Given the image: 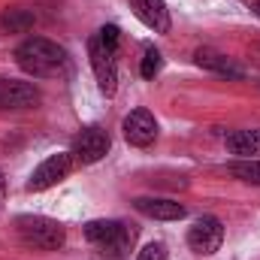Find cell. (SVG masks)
Returning <instances> with one entry per match:
<instances>
[{
	"label": "cell",
	"mask_w": 260,
	"mask_h": 260,
	"mask_svg": "<svg viewBox=\"0 0 260 260\" xmlns=\"http://www.w3.org/2000/svg\"><path fill=\"white\" fill-rule=\"evenodd\" d=\"M3 200H6V179H3V173H0V206H3Z\"/></svg>",
	"instance_id": "obj_20"
},
{
	"label": "cell",
	"mask_w": 260,
	"mask_h": 260,
	"mask_svg": "<svg viewBox=\"0 0 260 260\" xmlns=\"http://www.w3.org/2000/svg\"><path fill=\"white\" fill-rule=\"evenodd\" d=\"M230 173L245 185H260V160H236L230 164Z\"/></svg>",
	"instance_id": "obj_16"
},
{
	"label": "cell",
	"mask_w": 260,
	"mask_h": 260,
	"mask_svg": "<svg viewBox=\"0 0 260 260\" xmlns=\"http://www.w3.org/2000/svg\"><path fill=\"white\" fill-rule=\"evenodd\" d=\"M0 97H3V109H30L40 103V91L30 82H0Z\"/></svg>",
	"instance_id": "obj_10"
},
{
	"label": "cell",
	"mask_w": 260,
	"mask_h": 260,
	"mask_svg": "<svg viewBox=\"0 0 260 260\" xmlns=\"http://www.w3.org/2000/svg\"><path fill=\"white\" fill-rule=\"evenodd\" d=\"M197 64L203 67V70H212V73H218V76L242 79V70L233 64L227 55H221V52H215V49H200V52H197Z\"/></svg>",
	"instance_id": "obj_11"
},
{
	"label": "cell",
	"mask_w": 260,
	"mask_h": 260,
	"mask_svg": "<svg viewBox=\"0 0 260 260\" xmlns=\"http://www.w3.org/2000/svg\"><path fill=\"white\" fill-rule=\"evenodd\" d=\"M0 109H3V97H0Z\"/></svg>",
	"instance_id": "obj_22"
},
{
	"label": "cell",
	"mask_w": 260,
	"mask_h": 260,
	"mask_svg": "<svg viewBox=\"0 0 260 260\" xmlns=\"http://www.w3.org/2000/svg\"><path fill=\"white\" fill-rule=\"evenodd\" d=\"M73 170V154H52L46 157L27 179V191H49L58 182H64Z\"/></svg>",
	"instance_id": "obj_5"
},
{
	"label": "cell",
	"mask_w": 260,
	"mask_h": 260,
	"mask_svg": "<svg viewBox=\"0 0 260 260\" xmlns=\"http://www.w3.org/2000/svg\"><path fill=\"white\" fill-rule=\"evenodd\" d=\"M97 37H100V43H103L106 49L118 52V40H121V30H118L115 24H103V27L97 30Z\"/></svg>",
	"instance_id": "obj_18"
},
{
	"label": "cell",
	"mask_w": 260,
	"mask_h": 260,
	"mask_svg": "<svg viewBox=\"0 0 260 260\" xmlns=\"http://www.w3.org/2000/svg\"><path fill=\"white\" fill-rule=\"evenodd\" d=\"M133 206L145 218H157V221H179V218H185V206L176 203V200H164V197H136Z\"/></svg>",
	"instance_id": "obj_9"
},
{
	"label": "cell",
	"mask_w": 260,
	"mask_h": 260,
	"mask_svg": "<svg viewBox=\"0 0 260 260\" xmlns=\"http://www.w3.org/2000/svg\"><path fill=\"white\" fill-rule=\"evenodd\" d=\"M121 227H124L121 221H91V224H85V239H88L91 245L103 248V245H109V242L118 236Z\"/></svg>",
	"instance_id": "obj_13"
},
{
	"label": "cell",
	"mask_w": 260,
	"mask_h": 260,
	"mask_svg": "<svg viewBox=\"0 0 260 260\" xmlns=\"http://www.w3.org/2000/svg\"><path fill=\"white\" fill-rule=\"evenodd\" d=\"M15 230H18L24 245L40 248V251H58L67 239L64 224L55 218H46V215H18Z\"/></svg>",
	"instance_id": "obj_2"
},
{
	"label": "cell",
	"mask_w": 260,
	"mask_h": 260,
	"mask_svg": "<svg viewBox=\"0 0 260 260\" xmlns=\"http://www.w3.org/2000/svg\"><path fill=\"white\" fill-rule=\"evenodd\" d=\"M15 64L34 79H55V76L67 73L70 58L58 43H52L46 37H27L15 49Z\"/></svg>",
	"instance_id": "obj_1"
},
{
	"label": "cell",
	"mask_w": 260,
	"mask_h": 260,
	"mask_svg": "<svg viewBox=\"0 0 260 260\" xmlns=\"http://www.w3.org/2000/svg\"><path fill=\"white\" fill-rule=\"evenodd\" d=\"M221 242H224V224L215 215H203L188 230V245L197 254H215L221 248Z\"/></svg>",
	"instance_id": "obj_6"
},
{
	"label": "cell",
	"mask_w": 260,
	"mask_h": 260,
	"mask_svg": "<svg viewBox=\"0 0 260 260\" xmlns=\"http://www.w3.org/2000/svg\"><path fill=\"white\" fill-rule=\"evenodd\" d=\"M160 67H164V58H160V52H157V49H145V55H142V64H139V73H142V79H154V76L160 73Z\"/></svg>",
	"instance_id": "obj_17"
},
{
	"label": "cell",
	"mask_w": 260,
	"mask_h": 260,
	"mask_svg": "<svg viewBox=\"0 0 260 260\" xmlns=\"http://www.w3.org/2000/svg\"><path fill=\"white\" fill-rule=\"evenodd\" d=\"M121 127H124V139L136 148H148L157 139V121L148 109H133Z\"/></svg>",
	"instance_id": "obj_7"
},
{
	"label": "cell",
	"mask_w": 260,
	"mask_h": 260,
	"mask_svg": "<svg viewBox=\"0 0 260 260\" xmlns=\"http://www.w3.org/2000/svg\"><path fill=\"white\" fill-rule=\"evenodd\" d=\"M0 24H3L9 34H24V30H30V27L37 24V15H34L30 9H21V6H9V9H3Z\"/></svg>",
	"instance_id": "obj_15"
},
{
	"label": "cell",
	"mask_w": 260,
	"mask_h": 260,
	"mask_svg": "<svg viewBox=\"0 0 260 260\" xmlns=\"http://www.w3.org/2000/svg\"><path fill=\"white\" fill-rule=\"evenodd\" d=\"M133 242H136V230L124 224V227L118 230V236H115L109 245H103V248H100V254H103L106 260H124L130 251H133Z\"/></svg>",
	"instance_id": "obj_14"
},
{
	"label": "cell",
	"mask_w": 260,
	"mask_h": 260,
	"mask_svg": "<svg viewBox=\"0 0 260 260\" xmlns=\"http://www.w3.org/2000/svg\"><path fill=\"white\" fill-rule=\"evenodd\" d=\"M133 15L154 34H167L170 30V9L164 0H130Z\"/></svg>",
	"instance_id": "obj_8"
},
{
	"label": "cell",
	"mask_w": 260,
	"mask_h": 260,
	"mask_svg": "<svg viewBox=\"0 0 260 260\" xmlns=\"http://www.w3.org/2000/svg\"><path fill=\"white\" fill-rule=\"evenodd\" d=\"M227 148L242 160H254L260 154V130H236L227 136Z\"/></svg>",
	"instance_id": "obj_12"
},
{
	"label": "cell",
	"mask_w": 260,
	"mask_h": 260,
	"mask_svg": "<svg viewBox=\"0 0 260 260\" xmlns=\"http://www.w3.org/2000/svg\"><path fill=\"white\" fill-rule=\"evenodd\" d=\"M109 148H112V139H109V133L103 127H85L76 133V139H73V160H79V164H97V160H103L106 154H109Z\"/></svg>",
	"instance_id": "obj_4"
},
{
	"label": "cell",
	"mask_w": 260,
	"mask_h": 260,
	"mask_svg": "<svg viewBox=\"0 0 260 260\" xmlns=\"http://www.w3.org/2000/svg\"><path fill=\"white\" fill-rule=\"evenodd\" d=\"M88 58H91V67H94L100 94L115 97V91H118V61H115V52L106 49L97 34L88 40Z\"/></svg>",
	"instance_id": "obj_3"
},
{
	"label": "cell",
	"mask_w": 260,
	"mask_h": 260,
	"mask_svg": "<svg viewBox=\"0 0 260 260\" xmlns=\"http://www.w3.org/2000/svg\"><path fill=\"white\" fill-rule=\"evenodd\" d=\"M254 9H257V15H260V0H254Z\"/></svg>",
	"instance_id": "obj_21"
},
{
	"label": "cell",
	"mask_w": 260,
	"mask_h": 260,
	"mask_svg": "<svg viewBox=\"0 0 260 260\" xmlns=\"http://www.w3.org/2000/svg\"><path fill=\"white\" fill-rule=\"evenodd\" d=\"M139 260H167V245L164 242H148L139 251Z\"/></svg>",
	"instance_id": "obj_19"
}]
</instances>
